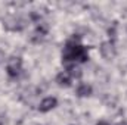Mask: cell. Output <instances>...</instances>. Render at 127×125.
<instances>
[{
  "label": "cell",
  "instance_id": "6da1fadb",
  "mask_svg": "<svg viewBox=\"0 0 127 125\" xmlns=\"http://www.w3.org/2000/svg\"><path fill=\"white\" fill-rule=\"evenodd\" d=\"M89 61V52L84 46L78 43H66L62 52V62L65 65L69 63H77V62H87Z\"/></svg>",
  "mask_w": 127,
  "mask_h": 125
},
{
  "label": "cell",
  "instance_id": "7a4b0ae2",
  "mask_svg": "<svg viewBox=\"0 0 127 125\" xmlns=\"http://www.w3.org/2000/svg\"><path fill=\"white\" fill-rule=\"evenodd\" d=\"M22 71V59L19 56H12L9 61H7V65H6V72L9 77L15 78L21 74Z\"/></svg>",
  "mask_w": 127,
  "mask_h": 125
},
{
  "label": "cell",
  "instance_id": "3957f363",
  "mask_svg": "<svg viewBox=\"0 0 127 125\" xmlns=\"http://www.w3.org/2000/svg\"><path fill=\"white\" fill-rule=\"evenodd\" d=\"M100 55H102V58L106 59V61L114 59L115 55H117L114 43H112V41H103V43L100 44Z\"/></svg>",
  "mask_w": 127,
  "mask_h": 125
},
{
  "label": "cell",
  "instance_id": "277c9868",
  "mask_svg": "<svg viewBox=\"0 0 127 125\" xmlns=\"http://www.w3.org/2000/svg\"><path fill=\"white\" fill-rule=\"evenodd\" d=\"M56 106H58V99L56 97H44L38 104V110L46 113V112H50L52 109H55Z\"/></svg>",
  "mask_w": 127,
  "mask_h": 125
},
{
  "label": "cell",
  "instance_id": "5b68a950",
  "mask_svg": "<svg viewBox=\"0 0 127 125\" xmlns=\"http://www.w3.org/2000/svg\"><path fill=\"white\" fill-rule=\"evenodd\" d=\"M66 74L71 77V78H75V80H80L83 72H81V68L77 65V63H69L66 65Z\"/></svg>",
  "mask_w": 127,
  "mask_h": 125
},
{
  "label": "cell",
  "instance_id": "8992f818",
  "mask_svg": "<svg viewBox=\"0 0 127 125\" xmlns=\"http://www.w3.org/2000/svg\"><path fill=\"white\" fill-rule=\"evenodd\" d=\"M77 96L78 97H89L90 94L93 93V88H92V85L90 84H87V83H81L78 87H77Z\"/></svg>",
  "mask_w": 127,
  "mask_h": 125
},
{
  "label": "cell",
  "instance_id": "52a82bcc",
  "mask_svg": "<svg viewBox=\"0 0 127 125\" xmlns=\"http://www.w3.org/2000/svg\"><path fill=\"white\" fill-rule=\"evenodd\" d=\"M71 77L66 74V72H59L56 75V83L59 87H71Z\"/></svg>",
  "mask_w": 127,
  "mask_h": 125
},
{
  "label": "cell",
  "instance_id": "ba28073f",
  "mask_svg": "<svg viewBox=\"0 0 127 125\" xmlns=\"http://www.w3.org/2000/svg\"><path fill=\"white\" fill-rule=\"evenodd\" d=\"M47 31H49V27H47L44 22H38V24H37V27H35L34 34H35V35H38V37H44V35L47 34Z\"/></svg>",
  "mask_w": 127,
  "mask_h": 125
},
{
  "label": "cell",
  "instance_id": "9c48e42d",
  "mask_svg": "<svg viewBox=\"0 0 127 125\" xmlns=\"http://www.w3.org/2000/svg\"><path fill=\"white\" fill-rule=\"evenodd\" d=\"M96 125H109V124H108V122H105V121H99Z\"/></svg>",
  "mask_w": 127,
  "mask_h": 125
},
{
  "label": "cell",
  "instance_id": "30bf717a",
  "mask_svg": "<svg viewBox=\"0 0 127 125\" xmlns=\"http://www.w3.org/2000/svg\"><path fill=\"white\" fill-rule=\"evenodd\" d=\"M120 125H127V124H126V122H123V124H120Z\"/></svg>",
  "mask_w": 127,
  "mask_h": 125
}]
</instances>
